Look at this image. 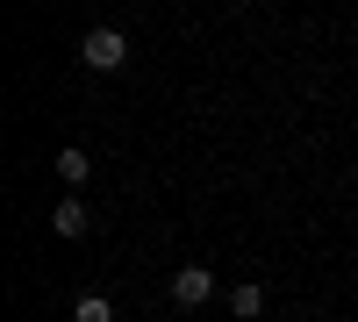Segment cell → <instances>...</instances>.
<instances>
[{
    "mask_svg": "<svg viewBox=\"0 0 358 322\" xmlns=\"http://www.w3.org/2000/svg\"><path fill=\"white\" fill-rule=\"evenodd\" d=\"M86 229H94V208H86V193H65V200H57V208H50V237H86Z\"/></svg>",
    "mask_w": 358,
    "mask_h": 322,
    "instance_id": "3",
    "label": "cell"
},
{
    "mask_svg": "<svg viewBox=\"0 0 358 322\" xmlns=\"http://www.w3.org/2000/svg\"><path fill=\"white\" fill-rule=\"evenodd\" d=\"M50 172H57V180H65L72 193H86V180H94V158H86V151H79V143H65V151H57V158H50Z\"/></svg>",
    "mask_w": 358,
    "mask_h": 322,
    "instance_id": "4",
    "label": "cell"
},
{
    "mask_svg": "<svg viewBox=\"0 0 358 322\" xmlns=\"http://www.w3.org/2000/svg\"><path fill=\"white\" fill-rule=\"evenodd\" d=\"M236 8H258V0H236Z\"/></svg>",
    "mask_w": 358,
    "mask_h": 322,
    "instance_id": "7",
    "label": "cell"
},
{
    "mask_svg": "<svg viewBox=\"0 0 358 322\" xmlns=\"http://www.w3.org/2000/svg\"><path fill=\"white\" fill-rule=\"evenodd\" d=\"M172 301L179 308H208V301H215V272H208V265H179L172 272Z\"/></svg>",
    "mask_w": 358,
    "mask_h": 322,
    "instance_id": "2",
    "label": "cell"
},
{
    "mask_svg": "<svg viewBox=\"0 0 358 322\" xmlns=\"http://www.w3.org/2000/svg\"><path fill=\"white\" fill-rule=\"evenodd\" d=\"M79 65H86V72H122V65H129V36H122V29H108V22H94V29L79 36Z\"/></svg>",
    "mask_w": 358,
    "mask_h": 322,
    "instance_id": "1",
    "label": "cell"
},
{
    "mask_svg": "<svg viewBox=\"0 0 358 322\" xmlns=\"http://www.w3.org/2000/svg\"><path fill=\"white\" fill-rule=\"evenodd\" d=\"M229 315H236V322H258V315H265V279H236V286H229Z\"/></svg>",
    "mask_w": 358,
    "mask_h": 322,
    "instance_id": "5",
    "label": "cell"
},
{
    "mask_svg": "<svg viewBox=\"0 0 358 322\" xmlns=\"http://www.w3.org/2000/svg\"><path fill=\"white\" fill-rule=\"evenodd\" d=\"M72 322H115V301L108 294H79L72 301Z\"/></svg>",
    "mask_w": 358,
    "mask_h": 322,
    "instance_id": "6",
    "label": "cell"
}]
</instances>
